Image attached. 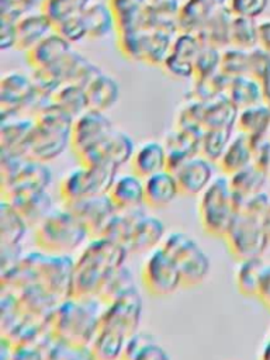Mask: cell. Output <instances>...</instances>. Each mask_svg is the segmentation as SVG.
Listing matches in <instances>:
<instances>
[{"label": "cell", "mask_w": 270, "mask_h": 360, "mask_svg": "<svg viewBox=\"0 0 270 360\" xmlns=\"http://www.w3.org/2000/svg\"><path fill=\"white\" fill-rule=\"evenodd\" d=\"M52 101L60 107L63 111L70 114L73 118L79 117L84 111L89 110V100L86 89L73 84V83H63L52 96Z\"/></svg>", "instance_id": "obj_42"}, {"label": "cell", "mask_w": 270, "mask_h": 360, "mask_svg": "<svg viewBox=\"0 0 270 360\" xmlns=\"http://www.w3.org/2000/svg\"><path fill=\"white\" fill-rule=\"evenodd\" d=\"M165 149L167 153V169L173 170L186 159L200 155V135L174 128L165 138Z\"/></svg>", "instance_id": "obj_26"}, {"label": "cell", "mask_w": 270, "mask_h": 360, "mask_svg": "<svg viewBox=\"0 0 270 360\" xmlns=\"http://www.w3.org/2000/svg\"><path fill=\"white\" fill-rule=\"evenodd\" d=\"M34 128L25 143L24 156L37 162H48L58 158L66 146H70V135L75 118L49 101L34 115Z\"/></svg>", "instance_id": "obj_2"}, {"label": "cell", "mask_w": 270, "mask_h": 360, "mask_svg": "<svg viewBox=\"0 0 270 360\" xmlns=\"http://www.w3.org/2000/svg\"><path fill=\"white\" fill-rule=\"evenodd\" d=\"M32 128H34L32 118L13 117L8 120H3L1 131H0L1 153L24 156L25 143L28 141V136Z\"/></svg>", "instance_id": "obj_27"}, {"label": "cell", "mask_w": 270, "mask_h": 360, "mask_svg": "<svg viewBox=\"0 0 270 360\" xmlns=\"http://www.w3.org/2000/svg\"><path fill=\"white\" fill-rule=\"evenodd\" d=\"M257 44V25L253 18L233 15L229 27V46L249 51Z\"/></svg>", "instance_id": "obj_44"}, {"label": "cell", "mask_w": 270, "mask_h": 360, "mask_svg": "<svg viewBox=\"0 0 270 360\" xmlns=\"http://www.w3.org/2000/svg\"><path fill=\"white\" fill-rule=\"evenodd\" d=\"M233 14L228 6L219 8L211 20L195 34L201 44L211 45L219 49L229 46V27Z\"/></svg>", "instance_id": "obj_35"}, {"label": "cell", "mask_w": 270, "mask_h": 360, "mask_svg": "<svg viewBox=\"0 0 270 360\" xmlns=\"http://www.w3.org/2000/svg\"><path fill=\"white\" fill-rule=\"evenodd\" d=\"M72 51V44L58 32L52 31L30 51L25 52V60L32 69L55 66L68 52Z\"/></svg>", "instance_id": "obj_23"}, {"label": "cell", "mask_w": 270, "mask_h": 360, "mask_svg": "<svg viewBox=\"0 0 270 360\" xmlns=\"http://www.w3.org/2000/svg\"><path fill=\"white\" fill-rule=\"evenodd\" d=\"M180 0H146L145 28H163L179 34L177 14Z\"/></svg>", "instance_id": "obj_33"}, {"label": "cell", "mask_w": 270, "mask_h": 360, "mask_svg": "<svg viewBox=\"0 0 270 360\" xmlns=\"http://www.w3.org/2000/svg\"><path fill=\"white\" fill-rule=\"evenodd\" d=\"M228 177L231 181V187L240 204L242 201L262 193L267 173L257 165L252 163Z\"/></svg>", "instance_id": "obj_37"}, {"label": "cell", "mask_w": 270, "mask_h": 360, "mask_svg": "<svg viewBox=\"0 0 270 360\" xmlns=\"http://www.w3.org/2000/svg\"><path fill=\"white\" fill-rule=\"evenodd\" d=\"M132 288H135L134 280H132V274H131V271L125 266H122L104 284V287L100 290V292L97 295V300L100 302L108 304V302L120 298L121 295H124L125 292H128Z\"/></svg>", "instance_id": "obj_48"}, {"label": "cell", "mask_w": 270, "mask_h": 360, "mask_svg": "<svg viewBox=\"0 0 270 360\" xmlns=\"http://www.w3.org/2000/svg\"><path fill=\"white\" fill-rule=\"evenodd\" d=\"M114 129L112 121L103 111L89 108L73 121L70 149L77 158L86 150L98 145Z\"/></svg>", "instance_id": "obj_14"}, {"label": "cell", "mask_w": 270, "mask_h": 360, "mask_svg": "<svg viewBox=\"0 0 270 360\" xmlns=\"http://www.w3.org/2000/svg\"><path fill=\"white\" fill-rule=\"evenodd\" d=\"M90 236L82 219L68 207L53 210L34 228L37 248L52 256H68Z\"/></svg>", "instance_id": "obj_4"}, {"label": "cell", "mask_w": 270, "mask_h": 360, "mask_svg": "<svg viewBox=\"0 0 270 360\" xmlns=\"http://www.w3.org/2000/svg\"><path fill=\"white\" fill-rule=\"evenodd\" d=\"M84 89L87 93L89 108L103 112L112 108L120 97V86L117 80L104 72L97 73Z\"/></svg>", "instance_id": "obj_29"}, {"label": "cell", "mask_w": 270, "mask_h": 360, "mask_svg": "<svg viewBox=\"0 0 270 360\" xmlns=\"http://www.w3.org/2000/svg\"><path fill=\"white\" fill-rule=\"evenodd\" d=\"M170 172H173L183 197H198L215 177L212 162L201 155L186 159Z\"/></svg>", "instance_id": "obj_16"}, {"label": "cell", "mask_w": 270, "mask_h": 360, "mask_svg": "<svg viewBox=\"0 0 270 360\" xmlns=\"http://www.w3.org/2000/svg\"><path fill=\"white\" fill-rule=\"evenodd\" d=\"M229 80L231 79L224 76L221 72L205 79H193V84L186 97L198 101L214 100L218 96L226 94Z\"/></svg>", "instance_id": "obj_43"}, {"label": "cell", "mask_w": 270, "mask_h": 360, "mask_svg": "<svg viewBox=\"0 0 270 360\" xmlns=\"http://www.w3.org/2000/svg\"><path fill=\"white\" fill-rule=\"evenodd\" d=\"M239 211V200L235 195L229 177L215 176L211 184L198 195L197 214L200 226L210 236L224 239Z\"/></svg>", "instance_id": "obj_5"}, {"label": "cell", "mask_w": 270, "mask_h": 360, "mask_svg": "<svg viewBox=\"0 0 270 360\" xmlns=\"http://www.w3.org/2000/svg\"><path fill=\"white\" fill-rule=\"evenodd\" d=\"M248 56L249 51L239 48H224L221 51L219 72L228 79L248 75Z\"/></svg>", "instance_id": "obj_49"}, {"label": "cell", "mask_w": 270, "mask_h": 360, "mask_svg": "<svg viewBox=\"0 0 270 360\" xmlns=\"http://www.w3.org/2000/svg\"><path fill=\"white\" fill-rule=\"evenodd\" d=\"M28 224L20 214V211L8 201H1L0 210V238H1V249L7 248H20V240L25 235Z\"/></svg>", "instance_id": "obj_34"}, {"label": "cell", "mask_w": 270, "mask_h": 360, "mask_svg": "<svg viewBox=\"0 0 270 360\" xmlns=\"http://www.w3.org/2000/svg\"><path fill=\"white\" fill-rule=\"evenodd\" d=\"M262 224H263V229L266 232V236L269 239V243H270V201L267 204V208L262 217Z\"/></svg>", "instance_id": "obj_61"}, {"label": "cell", "mask_w": 270, "mask_h": 360, "mask_svg": "<svg viewBox=\"0 0 270 360\" xmlns=\"http://www.w3.org/2000/svg\"><path fill=\"white\" fill-rule=\"evenodd\" d=\"M266 264L262 257L238 262L233 273V283L238 292L248 298H256L259 283Z\"/></svg>", "instance_id": "obj_39"}, {"label": "cell", "mask_w": 270, "mask_h": 360, "mask_svg": "<svg viewBox=\"0 0 270 360\" xmlns=\"http://www.w3.org/2000/svg\"><path fill=\"white\" fill-rule=\"evenodd\" d=\"M204 103L205 101H198V100L186 97L183 105L179 108L176 114L174 128L188 131L201 136L204 132V127H202Z\"/></svg>", "instance_id": "obj_45"}, {"label": "cell", "mask_w": 270, "mask_h": 360, "mask_svg": "<svg viewBox=\"0 0 270 360\" xmlns=\"http://www.w3.org/2000/svg\"><path fill=\"white\" fill-rule=\"evenodd\" d=\"M257 360H270V329L264 338V340L262 342L259 354H257Z\"/></svg>", "instance_id": "obj_60"}, {"label": "cell", "mask_w": 270, "mask_h": 360, "mask_svg": "<svg viewBox=\"0 0 270 360\" xmlns=\"http://www.w3.org/2000/svg\"><path fill=\"white\" fill-rule=\"evenodd\" d=\"M114 15L115 32L145 28L146 0H107Z\"/></svg>", "instance_id": "obj_31"}, {"label": "cell", "mask_w": 270, "mask_h": 360, "mask_svg": "<svg viewBox=\"0 0 270 360\" xmlns=\"http://www.w3.org/2000/svg\"><path fill=\"white\" fill-rule=\"evenodd\" d=\"M131 173L148 179L167 169V153L165 145L158 141H146L138 145L129 160Z\"/></svg>", "instance_id": "obj_20"}, {"label": "cell", "mask_w": 270, "mask_h": 360, "mask_svg": "<svg viewBox=\"0 0 270 360\" xmlns=\"http://www.w3.org/2000/svg\"><path fill=\"white\" fill-rule=\"evenodd\" d=\"M52 31L53 22L44 11H30L15 20L17 37L14 49L25 53Z\"/></svg>", "instance_id": "obj_19"}, {"label": "cell", "mask_w": 270, "mask_h": 360, "mask_svg": "<svg viewBox=\"0 0 270 360\" xmlns=\"http://www.w3.org/2000/svg\"><path fill=\"white\" fill-rule=\"evenodd\" d=\"M143 191L145 207L150 210H163L180 195L176 177L169 169L145 179Z\"/></svg>", "instance_id": "obj_21"}, {"label": "cell", "mask_w": 270, "mask_h": 360, "mask_svg": "<svg viewBox=\"0 0 270 360\" xmlns=\"http://www.w3.org/2000/svg\"><path fill=\"white\" fill-rule=\"evenodd\" d=\"M143 290L155 298H166L183 288L180 271L170 255L160 246L148 253L141 267Z\"/></svg>", "instance_id": "obj_10"}, {"label": "cell", "mask_w": 270, "mask_h": 360, "mask_svg": "<svg viewBox=\"0 0 270 360\" xmlns=\"http://www.w3.org/2000/svg\"><path fill=\"white\" fill-rule=\"evenodd\" d=\"M15 20L0 17V49L15 48Z\"/></svg>", "instance_id": "obj_57"}, {"label": "cell", "mask_w": 270, "mask_h": 360, "mask_svg": "<svg viewBox=\"0 0 270 360\" xmlns=\"http://www.w3.org/2000/svg\"><path fill=\"white\" fill-rule=\"evenodd\" d=\"M53 31L58 32L60 37H63L68 42L75 44L82 41L83 38H87V30L86 22L83 18V11L69 15L65 20L59 21L53 25Z\"/></svg>", "instance_id": "obj_52"}, {"label": "cell", "mask_w": 270, "mask_h": 360, "mask_svg": "<svg viewBox=\"0 0 270 360\" xmlns=\"http://www.w3.org/2000/svg\"><path fill=\"white\" fill-rule=\"evenodd\" d=\"M8 360H42V354L35 347L18 346L10 353Z\"/></svg>", "instance_id": "obj_59"}, {"label": "cell", "mask_w": 270, "mask_h": 360, "mask_svg": "<svg viewBox=\"0 0 270 360\" xmlns=\"http://www.w3.org/2000/svg\"><path fill=\"white\" fill-rule=\"evenodd\" d=\"M239 108L226 94L204 103L202 127L205 129H232L236 125Z\"/></svg>", "instance_id": "obj_28"}, {"label": "cell", "mask_w": 270, "mask_h": 360, "mask_svg": "<svg viewBox=\"0 0 270 360\" xmlns=\"http://www.w3.org/2000/svg\"><path fill=\"white\" fill-rule=\"evenodd\" d=\"M121 360H172L166 349L149 332H136L127 343Z\"/></svg>", "instance_id": "obj_32"}, {"label": "cell", "mask_w": 270, "mask_h": 360, "mask_svg": "<svg viewBox=\"0 0 270 360\" xmlns=\"http://www.w3.org/2000/svg\"><path fill=\"white\" fill-rule=\"evenodd\" d=\"M127 255V249L112 238H93L73 263L70 297L97 298L104 284L124 266Z\"/></svg>", "instance_id": "obj_1"}, {"label": "cell", "mask_w": 270, "mask_h": 360, "mask_svg": "<svg viewBox=\"0 0 270 360\" xmlns=\"http://www.w3.org/2000/svg\"><path fill=\"white\" fill-rule=\"evenodd\" d=\"M10 202L20 211L25 222L34 228L53 211L52 200L45 193V190L15 198Z\"/></svg>", "instance_id": "obj_41"}, {"label": "cell", "mask_w": 270, "mask_h": 360, "mask_svg": "<svg viewBox=\"0 0 270 360\" xmlns=\"http://www.w3.org/2000/svg\"><path fill=\"white\" fill-rule=\"evenodd\" d=\"M248 76L262 86L270 82V53L264 49H252L248 56Z\"/></svg>", "instance_id": "obj_53"}, {"label": "cell", "mask_w": 270, "mask_h": 360, "mask_svg": "<svg viewBox=\"0 0 270 360\" xmlns=\"http://www.w3.org/2000/svg\"><path fill=\"white\" fill-rule=\"evenodd\" d=\"M90 3V0H44L39 10L44 11L55 25L69 15L82 13Z\"/></svg>", "instance_id": "obj_50"}, {"label": "cell", "mask_w": 270, "mask_h": 360, "mask_svg": "<svg viewBox=\"0 0 270 360\" xmlns=\"http://www.w3.org/2000/svg\"><path fill=\"white\" fill-rule=\"evenodd\" d=\"M44 0H0V17L17 20L21 15L41 7Z\"/></svg>", "instance_id": "obj_55"}, {"label": "cell", "mask_w": 270, "mask_h": 360, "mask_svg": "<svg viewBox=\"0 0 270 360\" xmlns=\"http://www.w3.org/2000/svg\"><path fill=\"white\" fill-rule=\"evenodd\" d=\"M228 0H183L177 14L179 32L197 34Z\"/></svg>", "instance_id": "obj_18"}, {"label": "cell", "mask_w": 270, "mask_h": 360, "mask_svg": "<svg viewBox=\"0 0 270 360\" xmlns=\"http://www.w3.org/2000/svg\"><path fill=\"white\" fill-rule=\"evenodd\" d=\"M217 163L225 176H232L243 167L252 165L253 141L248 135L238 132L236 136L231 138L228 146Z\"/></svg>", "instance_id": "obj_25"}, {"label": "cell", "mask_w": 270, "mask_h": 360, "mask_svg": "<svg viewBox=\"0 0 270 360\" xmlns=\"http://www.w3.org/2000/svg\"><path fill=\"white\" fill-rule=\"evenodd\" d=\"M270 127V110L267 105L256 104L239 110L236 118V128L239 132L248 135L252 141L264 136Z\"/></svg>", "instance_id": "obj_40"}, {"label": "cell", "mask_w": 270, "mask_h": 360, "mask_svg": "<svg viewBox=\"0 0 270 360\" xmlns=\"http://www.w3.org/2000/svg\"><path fill=\"white\" fill-rule=\"evenodd\" d=\"M221 51L222 49L219 48L201 44V48L194 59L193 79H205L219 72Z\"/></svg>", "instance_id": "obj_51"}, {"label": "cell", "mask_w": 270, "mask_h": 360, "mask_svg": "<svg viewBox=\"0 0 270 360\" xmlns=\"http://www.w3.org/2000/svg\"><path fill=\"white\" fill-rule=\"evenodd\" d=\"M98 304L97 298H66L51 322L55 339L68 347L87 349L98 329L103 311Z\"/></svg>", "instance_id": "obj_3"}, {"label": "cell", "mask_w": 270, "mask_h": 360, "mask_svg": "<svg viewBox=\"0 0 270 360\" xmlns=\"http://www.w3.org/2000/svg\"><path fill=\"white\" fill-rule=\"evenodd\" d=\"M63 83H73L86 87L101 69L76 51L68 52L55 66Z\"/></svg>", "instance_id": "obj_24"}, {"label": "cell", "mask_w": 270, "mask_h": 360, "mask_svg": "<svg viewBox=\"0 0 270 360\" xmlns=\"http://www.w3.org/2000/svg\"><path fill=\"white\" fill-rule=\"evenodd\" d=\"M229 255L238 260L262 257L269 245L262 217L239 207L238 215L224 236Z\"/></svg>", "instance_id": "obj_8"}, {"label": "cell", "mask_w": 270, "mask_h": 360, "mask_svg": "<svg viewBox=\"0 0 270 360\" xmlns=\"http://www.w3.org/2000/svg\"><path fill=\"white\" fill-rule=\"evenodd\" d=\"M177 34L163 28H146L142 45V63L162 68Z\"/></svg>", "instance_id": "obj_30"}, {"label": "cell", "mask_w": 270, "mask_h": 360, "mask_svg": "<svg viewBox=\"0 0 270 360\" xmlns=\"http://www.w3.org/2000/svg\"><path fill=\"white\" fill-rule=\"evenodd\" d=\"M256 300H259L262 302V305L267 309V312L270 314V264H266L260 283H259V288H257V295Z\"/></svg>", "instance_id": "obj_58"}, {"label": "cell", "mask_w": 270, "mask_h": 360, "mask_svg": "<svg viewBox=\"0 0 270 360\" xmlns=\"http://www.w3.org/2000/svg\"><path fill=\"white\" fill-rule=\"evenodd\" d=\"M146 28H134L115 32L117 48L122 58L131 62L142 60V45Z\"/></svg>", "instance_id": "obj_47"}, {"label": "cell", "mask_w": 270, "mask_h": 360, "mask_svg": "<svg viewBox=\"0 0 270 360\" xmlns=\"http://www.w3.org/2000/svg\"><path fill=\"white\" fill-rule=\"evenodd\" d=\"M141 315L142 298L138 290L132 288L120 298L105 304L98 328L129 340L138 332Z\"/></svg>", "instance_id": "obj_11"}, {"label": "cell", "mask_w": 270, "mask_h": 360, "mask_svg": "<svg viewBox=\"0 0 270 360\" xmlns=\"http://www.w3.org/2000/svg\"><path fill=\"white\" fill-rule=\"evenodd\" d=\"M107 236L121 243L128 253L143 255L160 246L166 235L165 224L159 218L146 214L143 208H139L118 211Z\"/></svg>", "instance_id": "obj_6"}, {"label": "cell", "mask_w": 270, "mask_h": 360, "mask_svg": "<svg viewBox=\"0 0 270 360\" xmlns=\"http://www.w3.org/2000/svg\"><path fill=\"white\" fill-rule=\"evenodd\" d=\"M37 90L31 76L11 70L0 79V114L1 121L18 117L20 112L28 111Z\"/></svg>", "instance_id": "obj_13"}, {"label": "cell", "mask_w": 270, "mask_h": 360, "mask_svg": "<svg viewBox=\"0 0 270 360\" xmlns=\"http://www.w3.org/2000/svg\"><path fill=\"white\" fill-rule=\"evenodd\" d=\"M232 138V129H205L200 136V155L217 163Z\"/></svg>", "instance_id": "obj_46"}, {"label": "cell", "mask_w": 270, "mask_h": 360, "mask_svg": "<svg viewBox=\"0 0 270 360\" xmlns=\"http://www.w3.org/2000/svg\"><path fill=\"white\" fill-rule=\"evenodd\" d=\"M31 79L34 82L35 90L48 97H52L53 93L63 84L62 79L59 77V75L53 66L32 69Z\"/></svg>", "instance_id": "obj_54"}, {"label": "cell", "mask_w": 270, "mask_h": 360, "mask_svg": "<svg viewBox=\"0 0 270 360\" xmlns=\"http://www.w3.org/2000/svg\"><path fill=\"white\" fill-rule=\"evenodd\" d=\"M162 248L174 260L183 288L200 287L210 274L211 262L195 238L184 231H173L165 236Z\"/></svg>", "instance_id": "obj_7"}, {"label": "cell", "mask_w": 270, "mask_h": 360, "mask_svg": "<svg viewBox=\"0 0 270 360\" xmlns=\"http://www.w3.org/2000/svg\"><path fill=\"white\" fill-rule=\"evenodd\" d=\"M65 207L82 219L91 238L107 236V232L118 212L108 194L86 198Z\"/></svg>", "instance_id": "obj_15"}, {"label": "cell", "mask_w": 270, "mask_h": 360, "mask_svg": "<svg viewBox=\"0 0 270 360\" xmlns=\"http://www.w3.org/2000/svg\"><path fill=\"white\" fill-rule=\"evenodd\" d=\"M108 197L111 198L114 207L121 212L143 208L145 207L143 179L138 177L134 173L115 177L108 191Z\"/></svg>", "instance_id": "obj_22"}, {"label": "cell", "mask_w": 270, "mask_h": 360, "mask_svg": "<svg viewBox=\"0 0 270 360\" xmlns=\"http://www.w3.org/2000/svg\"><path fill=\"white\" fill-rule=\"evenodd\" d=\"M83 18L86 22L87 38L90 39H100V38L108 37L110 34H115L114 15L107 1L90 3L83 10Z\"/></svg>", "instance_id": "obj_36"}, {"label": "cell", "mask_w": 270, "mask_h": 360, "mask_svg": "<svg viewBox=\"0 0 270 360\" xmlns=\"http://www.w3.org/2000/svg\"><path fill=\"white\" fill-rule=\"evenodd\" d=\"M226 96L239 110H242L263 101V87L256 79L243 75L229 80Z\"/></svg>", "instance_id": "obj_38"}, {"label": "cell", "mask_w": 270, "mask_h": 360, "mask_svg": "<svg viewBox=\"0 0 270 360\" xmlns=\"http://www.w3.org/2000/svg\"><path fill=\"white\" fill-rule=\"evenodd\" d=\"M267 4V0H228L226 6L233 15L255 18Z\"/></svg>", "instance_id": "obj_56"}, {"label": "cell", "mask_w": 270, "mask_h": 360, "mask_svg": "<svg viewBox=\"0 0 270 360\" xmlns=\"http://www.w3.org/2000/svg\"><path fill=\"white\" fill-rule=\"evenodd\" d=\"M201 48L195 34L179 32L172 44L162 70L172 79H193L194 59Z\"/></svg>", "instance_id": "obj_17"}, {"label": "cell", "mask_w": 270, "mask_h": 360, "mask_svg": "<svg viewBox=\"0 0 270 360\" xmlns=\"http://www.w3.org/2000/svg\"><path fill=\"white\" fill-rule=\"evenodd\" d=\"M117 170L107 166H86L79 167L66 173L59 184V195L65 205L108 194Z\"/></svg>", "instance_id": "obj_9"}, {"label": "cell", "mask_w": 270, "mask_h": 360, "mask_svg": "<svg viewBox=\"0 0 270 360\" xmlns=\"http://www.w3.org/2000/svg\"><path fill=\"white\" fill-rule=\"evenodd\" d=\"M135 148L132 138L127 132L114 129L98 145L86 150L76 159L79 165L107 166L118 170L124 163H129Z\"/></svg>", "instance_id": "obj_12"}]
</instances>
